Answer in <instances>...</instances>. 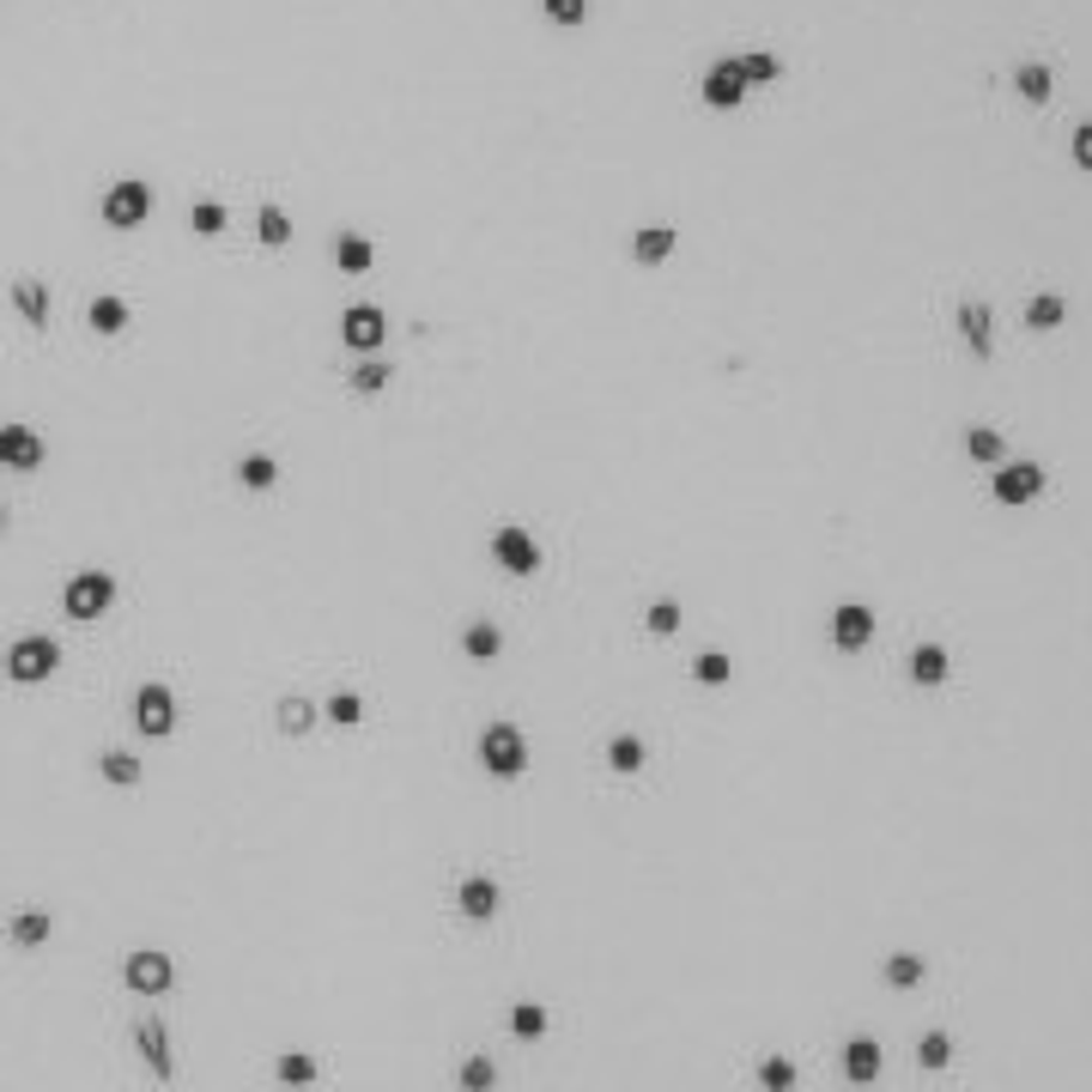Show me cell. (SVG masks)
<instances>
[{"label": "cell", "instance_id": "14", "mask_svg": "<svg viewBox=\"0 0 1092 1092\" xmlns=\"http://www.w3.org/2000/svg\"><path fill=\"white\" fill-rule=\"evenodd\" d=\"M881 1068H886L881 1038H869V1032H855V1038L843 1044V1080H850V1087H874V1080H881Z\"/></svg>", "mask_w": 1092, "mask_h": 1092}, {"label": "cell", "instance_id": "42", "mask_svg": "<svg viewBox=\"0 0 1092 1092\" xmlns=\"http://www.w3.org/2000/svg\"><path fill=\"white\" fill-rule=\"evenodd\" d=\"M188 225H195V238H219V231H225V207H219V200H195Z\"/></svg>", "mask_w": 1092, "mask_h": 1092}, {"label": "cell", "instance_id": "37", "mask_svg": "<svg viewBox=\"0 0 1092 1092\" xmlns=\"http://www.w3.org/2000/svg\"><path fill=\"white\" fill-rule=\"evenodd\" d=\"M510 1038H522V1044L547 1038V1008L540 1001H516L510 1008Z\"/></svg>", "mask_w": 1092, "mask_h": 1092}, {"label": "cell", "instance_id": "8", "mask_svg": "<svg viewBox=\"0 0 1092 1092\" xmlns=\"http://www.w3.org/2000/svg\"><path fill=\"white\" fill-rule=\"evenodd\" d=\"M989 498L1008 504V510H1020V504L1044 498V468H1038V461H1001L996 480H989Z\"/></svg>", "mask_w": 1092, "mask_h": 1092}, {"label": "cell", "instance_id": "34", "mask_svg": "<svg viewBox=\"0 0 1092 1092\" xmlns=\"http://www.w3.org/2000/svg\"><path fill=\"white\" fill-rule=\"evenodd\" d=\"M346 382H353V395H382V389L395 382V365H389V358H365Z\"/></svg>", "mask_w": 1092, "mask_h": 1092}, {"label": "cell", "instance_id": "27", "mask_svg": "<svg viewBox=\"0 0 1092 1092\" xmlns=\"http://www.w3.org/2000/svg\"><path fill=\"white\" fill-rule=\"evenodd\" d=\"M279 728H286V735L291 740H303V735H310V728H317V704H310V698H303V692H286V698H279Z\"/></svg>", "mask_w": 1092, "mask_h": 1092}, {"label": "cell", "instance_id": "10", "mask_svg": "<svg viewBox=\"0 0 1092 1092\" xmlns=\"http://www.w3.org/2000/svg\"><path fill=\"white\" fill-rule=\"evenodd\" d=\"M389 341V317H382L377 303H346L341 310V346L346 353H382Z\"/></svg>", "mask_w": 1092, "mask_h": 1092}, {"label": "cell", "instance_id": "25", "mask_svg": "<svg viewBox=\"0 0 1092 1092\" xmlns=\"http://www.w3.org/2000/svg\"><path fill=\"white\" fill-rule=\"evenodd\" d=\"M1013 92L1026 97V104H1050V92H1056L1050 67H1044V61H1020V67H1013Z\"/></svg>", "mask_w": 1092, "mask_h": 1092}, {"label": "cell", "instance_id": "20", "mask_svg": "<svg viewBox=\"0 0 1092 1092\" xmlns=\"http://www.w3.org/2000/svg\"><path fill=\"white\" fill-rule=\"evenodd\" d=\"M370 262H377V243H370L365 231H341V238H334V267H341V274H370Z\"/></svg>", "mask_w": 1092, "mask_h": 1092}, {"label": "cell", "instance_id": "2", "mask_svg": "<svg viewBox=\"0 0 1092 1092\" xmlns=\"http://www.w3.org/2000/svg\"><path fill=\"white\" fill-rule=\"evenodd\" d=\"M55 668H61V644H55V637L25 632L19 644H7V680L13 686H43Z\"/></svg>", "mask_w": 1092, "mask_h": 1092}, {"label": "cell", "instance_id": "45", "mask_svg": "<svg viewBox=\"0 0 1092 1092\" xmlns=\"http://www.w3.org/2000/svg\"><path fill=\"white\" fill-rule=\"evenodd\" d=\"M1068 152H1074L1080 171H1092V122H1080V128H1074V146H1068Z\"/></svg>", "mask_w": 1092, "mask_h": 1092}, {"label": "cell", "instance_id": "44", "mask_svg": "<svg viewBox=\"0 0 1092 1092\" xmlns=\"http://www.w3.org/2000/svg\"><path fill=\"white\" fill-rule=\"evenodd\" d=\"M540 7H547V19H553V25H583V19H589V0H540Z\"/></svg>", "mask_w": 1092, "mask_h": 1092}, {"label": "cell", "instance_id": "24", "mask_svg": "<svg viewBox=\"0 0 1092 1092\" xmlns=\"http://www.w3.org/2000/svg\"><path fill=\"white\" fill-rule=\"evenodd\" d=\"M238 480H243V492H274L279 486V461L267 456V449H250V456L238 461Z\"/></svg>", "mask_w": 1092, "mask_h": 1092}, {"label": "cell", "instance_id": "3", "mask_svg": "<svg viewBox=\"0 0 1092 1092\" xmlns=\"http://www.w3.org/2000/svg\"><path fill=\"white\" fill-rule=\"evenodd\" d=\"M110 601H116V577H110V571H73V577L61 583V613L73 619V625L110 613Z\"/></svg>", "mask_w": 1092, "mask_h": 1092}, {"label": "cell", "instance_id": "15", "mask_svg": "<svg viewBox=\"0 0 1092 1092\" xmlns=\"http://www.w3.org/2000/svg\"><path fill=\"white\" fill-rule=\"evenodd\" d=\"M7 298H13V310H19V317H25V329L49 334V317H55V303H49V286H43L37 274H19V279H13V291H7Z\"/></svg>", "mask_w": 1092, "mask_h": 1092}, {"label": "cell", "instance_id": "23", "mask_svg": "<svg viewBox=\"0 0 1092 1092\" xmlns=\"http://www.w3.org/2000/svg\"><path fill=\"white\" fill-rule=\"evenodd\" d=\"M97 777H104V783H116V790H134V783L146 777V765L134 759V752L110 747V752H97Z\"/></svg>", "mask_w": 1092, "mask_h": 1092}, {"label": "cell", "instance_id": "7", "mask_svg": "<svg viewBox=\"0 0 1092 1092\" xmlns=\"http://www.w3.org/2000/svg\"><path fill=\"white\" fill-rule=\"evenodd\" d=\"M134 728H140L146 740H171V728H176V698H171V686L146 680L140 692H134Z\"/></svg>", "mask_w": 1092, "mask_h": 1092}, {"label": "cell", "instance_id": "21", "mask_svg": "<svg viewBox=\"0 0 1092 1092\" xmlns=\"http://www.w3.org/2000/svg\"><path fill=\"white\" fill-rule=\"evenodd\" d=\"M461 656L468 662H498L504 656V632L492 625V619H474V625L461 632Z\"/></svg>", "mask_w": 1092, "mask_h": 1092}, {"label": "cell", "instance_id": "28", "mask_svg": "<svg viewBox=\"0 0 1092 1092\" xmlns=\"http://www.w3.org/2000/svg\"><path fill=\"white\" fill-rule=\"evenodd\" d=\"M644 759H650V747L637 735H613V740H607V771L637 777V771H644Z\"/></svg>", "mask_w": 1092, "mask_h": 1092}, {"label": "cell", "instance_id": "12", "mask_svg": "<svg viewBox=\"0 0 1092 1092\" xmlns=\"http://www.w3.org/2000/svg\"><path fill=\"white\" fill-rule=\"evenodd\" d=\"M698 97H704V110H740V97H747V80H740L735 55H728V61H711V73L698 80Z\"/></svg>", "mask_w": 1092, "mask_h": 1092}, {"label": "cell", "instance_id": "26", "mask_svg": "<svg viewBox=\"0 0 1092 1092\" xmlns=\"http://www.w3.org/2000/svg\"><path fill=\"white\" fill-rule=\"evenodd\" d=\"M922 977H929V959H922V953H893V959L881 965V984L886 989H917Z\"/></svg>", "mask_w": 1092, "mask_h": 1092}, {"label": "cell", "instance_id": "16", "mask_svg": "<svg viewBox=\"0 0 1092 1092\" xmlns=\"http://www.w3.org/2000/svg\"><path fill=\"white\" fill-rule=\"evenodd\" d=\"M456 905H461V917H468V922H492V917H498V905H504V893H498V881H492V874H468V881L456 886Z\"/></svg>", "mask_w": 1092, "mask_h": 1092}, {"label": "cell", "instance_id": "33", "mask_svg": "<svg viewBox=\"0 0 1092 1092\" xmlns=\"http://www.w3.org/2000/svg\"><path fill=\"white\" fill-rule=\"evenodd\" d=\"M759 1087H765V1092H795V1087H802V1068H795V1056H765V1062H759Z\"/></svg>", "mask_w": 1092, "mask_h": 1092}, {"label": "cell", "instance_id": "35", "mask_svg": "<svg viewBox=\"0 0 1092 1092\" xmlns=\"http://www.w3.org/2000/svg\"><path fill=\"white\" fill-rule=\"evenodd\" d=\"M1001 449H1008V444H1001L996 425H972V432H965V456L984 461V468H1001Z\"/></svg>", "mask_w": 1092, "mask_h": 1092}, {"label": "cell", "instance_id": "4", "mask_svg": "<svg viewBox=\"0 0 1092 1092\" xmlns=\"http://www.w3.org/2000/svg\"><path fill=\"white\" fill-rule=\"evenodd\" d=\"M122 984H128L134 996H171V989H176V965H171V953H159V947L128 953V959H122Z\"/></svg>", "mask_w": 1092, "mask_h": 1092}, {"label": "cell", "instance_id": "36", "mask_svg": "<svg viewBox=\"0 0 1092 1092\" xmlns=\"http://www.w3.org/2000/svg\"><path fill=\"white\" fill-rule=\"evenodd\" d=\"M255 238H262L267 250H286V243H291V219H286V207H274V200H267V207L255 212Z\"/></svg>", "mask_w": 1092, "mask_h": 1092}, {"label": "cell", "instance_id": "38", "mask_svg": "<svg viewBox=\"0 0 1092 1092\" xmlns=\"http://www.w3.org/2000/svg\"><path fill=\"white\" fill-rule=\"evenodd\" d=\"M456 1087L461 1092H492L498 1087V1062H492V1056H468V1062L456 1068Z\"/></svg>", "mask_w": 1092, "mask_h": 1092}, {"label": "cell", "instance_id": "30", "mask_svg": "<svg viewBox=\"0 0 1092 1092\" xmlns=\"http://www.w3.org/2000/svg\"><path fill=\"white\" fill-rule=\"evenodd\" d=\"M128 298H116V291H104V298H92V310H85V322H92L97 334H122L128 329Z\"/></svg>", "mask_w": 1092, "mask_h": 1092}, {"label": "cell", "instance_id": "1", "mask_svg": "<svg viewBox=\"0 0 1092 1092\" xmlns=\"http://www.w3.org/2000/svg\"><path fill=\"white\" fill-rule=\"evenodd\" d=\"M474 759H480V771L486 777H522L528 771V740H522V728L516 723H486L480 728V747H474Z\"/></svg>", "mask_w": 1092, "mask_h": 1092}, {"label": "cell", "instance_id": "18", "mask_svg": "<svg viewBox=\"0 0 1092 1092\" xmlns=\"http://www.w3.org/2000/svg\"><path fill=\"white\" fill-rule=\"evenodd\" d=\"M674 250H680V231H674V225H644V231H632V262L637 267H662Z\"/></svg>", "mask_w": 1092, "mask_h": 1092}, {"label": "cell", "instance_id": "22", "mask_svg": "<svg viewBox=\"0 0 1092 1092\" xmlns=\"http://www.w3.org/2000/svg\"><path fill=\"white\" fill-rule=\"evenodd\" d=\"M317 1074H322V1068H317V1056H310V1050H286V1056H279V1062H274V1080H279V1087H286V1092H303V1087H317Z\"/></svg>", "mask_w": 1092, "mask_h": 1092}, {"label": "cell", "instance_id": "46", "mask_svg": "<svg viewBox=\"0 0 1092 1092\" xmlns=\"http://www.w3.org/2000/svg\"><path fill=\"white\" fill-rule=\"evenodd\" d=\"M0 534H7V504H0Z\"/></svg>", "mask_w": 1092, "mask_h": 1092}, {"label": "cell", "instance_id": "19", "mask_svg": "<svg viewBox=\"0 0 1092 1092\" xmlns=\"http://www.w3.org/2000/svg\"><path fill=\"white\" fill-rule=\"evenodd\" d=\"M905 668H910V680H917V686H947L953 656H947V644H917Z\"/></svg>", "mask_w": 1092, "mask_h": 1092}, {"label": "cell", "instance_id": "31", "mask_svg": "<svg viewBox=\"0 0 1092 1092\" xmlns=\"http://www.w3.org/2000/svg\"><path fill=\"white\" fill-rule=\"evenodd\" d=\"M1062 322H1068V303H1062V291H1038V298L1026 303V329L1050 334V329H1062Z\"/></svg>", "mask_w": 1092, "mask_h": 1092}, {"label": "cell", "instance_id": "40", "mask_svg": "<svg viewBox=\"0 0 1092 1092\" xmlns=\"http://www.w3.org/2000/svg\"><path fill=\"white\" fill-rule=\"evenodd\" d=\"M692 680L698 686H728L735 680V662H728L723 650H704V656H692Z\"/></svg>", "mask_w": 1092, "mask_h": 1092}, {"label": "cell", "instance_id": "17", "mask_svg": "<svg viewBox=\"0 0 1092 1092\" xmlns=\"http://www.w3.org/2000/svg\"><path fill=\"white\" fill-rule=\"evenodd\" d=\"M0 461L7 468H19V474H31V468H43V437L31 432V425H0Z\"/></svg>", "mask_w": 1092, "mask_h": 1092}, {"label": "cell", "instance_id": "9", "mask_svg": "<svg viewBox=\"0 0 1092 1092\" xmlns=\"http://www.w3.org/2000/svg\"><path fill=\"white\" fill-rule=\"evenodd\" d=\"M134 1050H140V1062L152 1068V1080H159V1087H171V1080H176V1050H171V1026H164V1020H152V1013H146V1020H134Z\"/></svg>", "mask_w": 1092, "mask_h": 1092}, {"label": "cell", "instance_id": "6", "mask_svg": "<svg viewBox=\"0 0 1092 1092\" xmlns=\"http://www.w3.org/2000/svg\"><path fill=\"white\" fill-rule=\"evenodd\" d=\"M486 553H492V565L510 571V577H534V571H540V547H534V534H528V528H516V522H504L498 534L486 540Z\"/></svg>", "mask_w": 1092, "mask_h": 1092}, {"label": "cell", "instance_id": "43", "mask_svg": "<svg viewBox=\"0 0 1092 1092\" xmlns=\"http://www.w3.org/2000/svg\"><path fill=\"white\" fill-rule=\"evenodd\" d=\"M644 625H650L656 637H674V632H680V601H650Z\"/></svg>", "mask_w": 1092, "mask_h": 1092}, {"label": "cell", "instance_id": "5", "mask_svg": "<svg viewBox=\"0 0 1092 1092\" xmlns=\"http://www.w3.org/2000/svg\"><path fill=\"white\" fill-rule=\"evenodd\" d=\"M97 212H104V225H116V231H134V225H146V212H152V188H146L140 176H122V183H110V195L97 200Z\"/></svg>", "mask_w": 1092, "mask_h": 1092}, {"label": "cell", "instance_id": "39", "mask_svg": "<svg viewBox=\"0 0 1092 1092\" xmlns=\"http://www.w3.org/2000/svg\"><path fill=\"white\" fill-rule=\"evenodd\" d=\"M735 67H740V80L747 85H771L777 73H783V61H777L771 49H752V55H735Z\"/></svg>", "mask_w": 1092, "mask_h": 1092}, {"label": "cell", "instance_id": "32", "mask_svg": "<svg viewBox=\"0 0 1092 1092\" xmlns=\"http://www.w3.org/2000/svg\"><path fill=\"white\" fill-rule=\"evenodd\" d=\"M917 1068H929V1074H941V1068H953V1032H922L917 1038Z\"/></svg>", "mask_w": 1092, "mask_h": 1092}, {"label": "cell", "instance_id": "11", "mask_svg": "<svg viewBox=\"0 0 1092 1092\" xmlns=\"http://www.w3.org/2000/svg\"><path fill=\"white\" fill-rule=\"evenodd\" d=\"M831 644H838L843 656L869 650L874 644V607H862V601H838V607H831Z\"/></svg>", "mask_w": 1092, "mask_h": 1092}, {"label": "cell", "instance_id": "29", "mask_svg": "<svg viewBox=\"0 0 1092 1092\" xmlns=\"http://www.w3.org/2000/svg\"><path fill=\"white\" fill-rule=\"evenodd\" d=\"M7 934H13V947H43L55 934V917L49 910H19V917L7 922Z\"/></svg>", "mask_w": 1092, "mask_h": 1092}, {"label": "cell", "instance_id": "41", "mask_svg": "<svg viewBox=\"0 0 1092 1092\" xmlns=\"http://www.w3.org/2000/svg\"><path fill=\"white\" fill-rule=\"evenodd\" d=\"M322 711H329L334 728H358V723H365V698L341 686V692H329V704H322Z\"/></svg>", "mask_w": 1092, "mask_h": 1092}, {"label": "cell", "instance_id": "13", "mask_svg": "<svg viewBox=\"0 0 1092 1092\" xmlns=\"http://www.w3.org/2000/svg\"><path fill=\"white\" fill-rule=\"evenodd\" d=\"M953 322H959V341L972 346V358H996V310L984 298H965Z\"/></svg>", "mask_w": 1092, "mask_h": 1092}]
</instances>
